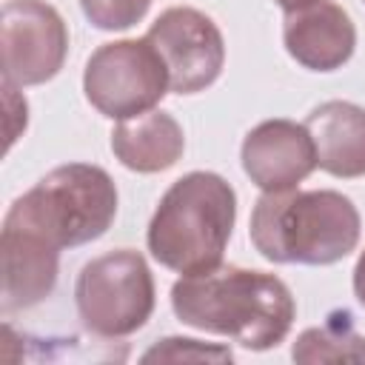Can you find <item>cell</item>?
Instances as JSON below:
<instances>
[{
	"mask_svg": "<svg viewBox=\"0 0 365 365\" xmlns=\"http://www.w3.org/2000/svg\"><path fill=\"white\" fill-rule=\"evenodd\" d=\"M117 217V185L106 168L68 163L48 171L17 197L3 225L23 228L54 248H77L100 240Z\"/></svg>",
	"mask_w": 365,
	"mask_h": 365,
	"instance_id": "obj_4",
	"label": "cell"
},
{
	"mask_svg": "<svg viewBox=\"0 0 365 365\" xmlns=\"http://www.w3.org/2000/svg\"><path fill=\"white\" fill-rule=\"evenodd\" d=\"M356 205L334 191H262L251 211V242L277 265H334L359 242Z\"/></svg>",
	"mask_w": 365,
	"mask_h": 365,
	"instance_id": "obj_2",
	"label": "cell"
},
{
	"mask_svg": "<svg viewBox=\"0 0 365 365\" xmlns=\"http://www.w3.org/2000/svg\"><path fill=\"white\" fill-rule=\"evenodd\" d=\"M74 302L83 325L97 336H128L154 314V277L145 257L117 248L86 262L74 282Z\"/></svg>",
	"mask_w": 365,
	"mask_h": 365,
	"instance_id": "obj_5",
	"label": "cell"
},
{
	"mask_svg": "<svg viewBox=\"0 0 365 365\" xmlns=\"http://www.w3.org/2000/svg\"><path fill=\"white\" fill-rule=\"evenodd\" d=\"M237 220V194L214 171H191L171 182L148 222L151 257L177 271L200 274L222 262Z\"/></svg>",
	"mask_w": 365,
	"mask_h": 365,
	"instance_id": "obj_3",
	"label": "cell"
},
{
	"mask_svg": "<svg viewBox=\"0 0 365 365\" xmlns=\"http://www.w3.org/2000/svg\"><path fill=\"white\" fill-rule=\"evenodd\" d=\"M285 51L311 71L342 68L356 48V26L351 14L334 0H311L285 11L282 20Z\"/></svg>",
	"mask_w": 365,
	"mask_h": 365,
	"instance_id": "obj_10",
	"label": "cell"
},
{
	"mask_svg": "<svg viewBox=\"0 0 365 365\" xmlns=\"http://www.w3.org/2000/svg\"><path fill=\"white\" fill-rule=\"evenodd\" d=\"M171 308L182 325L228 336L248 351L277 348L297 317L294 294L279 277L222 262L177 279Z\"/></svg>",
	"mask_w": 365,
	"mask_h": 365,
	"instance_id": "obj_1",
	"label": "cell"
},
{
	"mask_svg": "<svg viewBox=\"0 0 365 365\" xmlns=\"http://www.w3.org/2000/svg\"><path fill=\"white\" fill-rule=\"evenodd\" d=\"M0 259H3V314L31 308L54 291L60 271V248L40 240L37 234L3 225Z\"/></svg>",
	"mask_w": 365,
	"mask_h": 365,
	"instance_id": "obj_11",
	"label": "cell"
},
{
	"mask_svg": "<svg viewBox=\"0 0 365 365\" xmlns=\"http://www.w3.org/2000/svg\"><path fill=\"white\" fill-rule=\"evenodd\" d=\"M111 151L128 171L157 174L171 168L182 157L185 137L180 123L168 111L151 108L117 123V128L111 131Z\"/></svg>",
	"mask_w": 365,
	"mask_h": 365,
	"instance_id": "obj_13",
	"label": "cell"
},
{
	"mask_svg": "<svg viewBox=\"0 0 365 365\" xmlns=\"http://www.w3.org/2000/svg\"><path fill=\"white\" fill-rule=\"evenodd\" d=\"M242 171L262 191L297 188L317 168V148L305 123L265 120L242 140Z\"/></svg>",
	"mask_w": 365,
	"mask_h": 365,
	"instance_id": "obj_9",
	"label": "cell"
},
{
	"mask_svg": "<svg viewBox=\"0 0 365 365\" xmlns=\"http://www.w3.org/2000/svg\"><path fill=\"white\" fill-rule=\"evenodd\" d=\"M277 6H282L285 11H291V9H299V6H305V3H311V0H274Z\"/></svg>",
	"mask_w": 365,
	"mask_h": 365,
	"instance_id": "obj_18",
	"label": "cell"
},
{
	"mask_svg": "<svg viewBox=\"0 0 365 365\" xmlns=\"http://www.w3.org/2000/svg\"><path fill=\"white\" fill-rule=\"evenodd\" d=\"M317 148V165L331 177H365V108L348 100H328L305 117Z\"/></svg>",
	"mask_w": 365,
	"mask_h": 365,
	"instance_id": "obj_12",
	"label": "cell"
},
{
	"mask_svg": "<svg viewBox=\"0 0 365 365\" xmlns=\"http://www.w3.org/2000/svg\"><path fill=\"white\" fill-rule=\"evenodd\" d=\"M351 319L348 311H334L322 325L305 328L291 348L294 362H365V336Z\"/></svg>",
	"mask_w": 365,
	"mask_h": 365,
	"instance_id": "obj_14",
	"label": "cell"
},
{
	"mask_svg": "<svg viewBox=\"0 0 365 365\" xmlns=\"http://www.w3.org/2000/svg\"><path fill=\"white\" fill-rule=\"evenodd\" d=\"M86 100L111 120L151 111L171 88L168 68L148 37L103 43L83 71Z\"/></svg>",
	"mask_w": 365,
	"mask_h": 365,
	"instance_id": "obj_6",
	"label": "cell"
},
{
	"mask_svg": "<svg viewBox=\"0 0 365 365\" xmlns=\"http://www.w3.org/2000/svg\"><path fill=\"white\" fill-rule=\"evenodd\" d=\"M0 46L3 80L40 86L60 74L68 54V29L60 11L43 0H6Z\"/></svg>",
	"mask_w": 365,
	"mask_h": 365,
	"instance_id": "obj_7",
	"label": "cell"
},
{
	"mask_svg": "<svg viewBox=\"0 0 365 365\" xmlns=\"http://www.w3.org/2000/svg\"><path fill=\"white\" fill-rule=\"evenodd\" d=\"M354 294H356V299L365 305V251L359 254V259H356V265H354Z\"/></svg>",
	"mask_w": 365,
	"mask_h": 365,
	"instance_id": "obj_17",
	"label": "cell"
},
{
	"mask_svg": "<svg viewBox=\"0 0 365 365\" xmlns=\"http://www.w3.org/2000/svg\"><path fill=\"white\" fill-rule=\"evenodd\" d=\"M80 9L94 29L123 31L148 14L151 0H80Z\"/></svg>",
	"mask_w": 365,
	"mask_h": 365,
	"instance_id": "obj_16",
	"label": "cell"
},
{
	"mask_svg": "<svg viewBox=\"0 0 365 365\" xmlns=\"http://www.w3.org/2000/svg\"><path fill=\"white\" fill-rule=\"evenodd\" d=\"M234 354L222 345H208L188 336H165L143 354V362H231Z\"/></svg>",
	"mask_w": 365,
	"mask_h": 365,
	"instance_id": "obj_15",
	"label": "cell"
},
{
	"mask_svg": "<svg viewBox=\"0 0 365 365\" xmlns=\"http://www.w3.org/2000/svg\"><path fill=\"white\" fill-rule=\"evenodd\" d=\"M148 43L168 68V88L197 94L217 83L225 66V40L217 23L191 6L165 9L148 29Z\"/></svg>",
	"mask_w": 365,
	"mask_h": 365,
	"instance_id": "obj_8",
	"label": "cell"
}]
</instances>
